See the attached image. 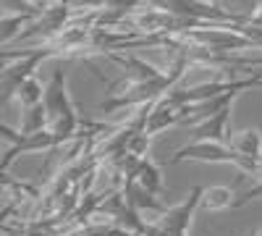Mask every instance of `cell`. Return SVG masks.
Segmentation results:
<instances>
[{
    "instance_id": "cell-1",
    "label": "cell",
    "mask_w": 262,
    "mask_h": 236,
    "mask_svg": "<svg viewBox=\"0 0 262 236\" xmlns=\"http://www.w3.org/2000/svg\"><path fill=\"white\" fill-rule=\"evenodd\" d=\"M45 108L50 116V132L60 139V144H69L79 139L81 134V118L76 113V105L69 95V81H66V71L58 66L45 84Z\"/></svg>"
},
{
    "instance_id": "cell-2",
    "label": "cell",
    "mask_w": 262,
    "mask_h": 236,
    "mask_svg": "<svg viewBox=\"0 0 262 236\" xmlns=\"http://www.w3.org/2000/svg\"><path fill=\"white\" fill-rule=\"evenodd\" d=\"M152 8H160L165 13L181 16L189 21H200V24H207V27H244V24H249L247 18L223 8V3H210V0H155Z\"/></svg>"
},
{
    "instance_id": "cell-3",
    "label": "cell",
    "mask_w": 262,
    "mask_h": 236,
    "mask_svg": "<svg viewBox=\"0 0 262 236\" xmlns=\"http://www.w3.org/2000/svg\"><path fill=\"white\" fill-rule=\"evenodd\" d=\"M184 160H202V163H226V165H236L242 170V176H254L259 163L238 155L236 149L228 144H221V142H186L184 147H179L173 153L170 163H184Z\"/></svg>"
},
{
    "instance_id": "cell-4",
    "label": "cell",
    "mask_w": 262,
    "mask_h": 236,
    "mask_svg": "<svg viewBox=\"0 0 262 236\" xmlns=\"http://www.w3.org/2000/svg\"><path fill=\"white\" fill-rule=\"evenodd\" d=\"M202 195H205V186H194L184 202L168 207L163 216H158L155 221L149 223L147 236H186L196 207L202 205Z\"/></svg>"
},
{
    "instance_id": "cell-5",
    "label": "cell",
    "mask_w": 262,
    "mask_h": 236,
    "mask_svg": "<svg viewBox=\"0 0 262 236\" xmlns=\"http://www.w3.org/2000/svg\"><path fill=\"white\" fill-rule=\"evenodd\" d=\"M71 16H74V11L66 6L63 0H55L53 6H48L24 32L18 34V42L29 39V37H42L45 42H50V39H55L58 34H63L66 29L71 27Z\"/></svg>"
},
{
    "instance_id": "cell-6",
    "label": "cell",
    "mask_w": 262,
    "mask_h": 236,
    "mask_svg": "<svg viewBox=\"0 0 262 236\" xmlns=\"http://www.w3.org/2000/svg\"><path fill=\"white\" fill-rule=\"evenodd\" d=\"M231 111L233 108H228L223 113H217L212 118H205L196 126H191V142H221V144H228L231 142V132H228Z\"/></svg>"
},
{
    "instance_id": "cell-7",
    "label": "cell",
    "mask_w": 262,
    "mask_h": 236,
    "mask_svg": "<svg viewBox=\"0 0 262 236\" xmlns=\"http://www.w3.org/2000/svg\"><path fill=\"white\" fill-rule=\"evenodd\" d=\"M111 60H116L118 66L123 69V81H152V79H163L165 71H158L152 63L137 58V55H118V53H111L107 55Z\"/></svg>"
},
{
    "instance_id": "cell-8",
    "label": "cell",
    "mask_w": 262,
    "mask_h": 236,
    "mask_svg": "<svg viewBox=\"0 0 262 236\" xmlns=\"http://www.w3.org/2000/svg\"><path fill=\"white\" fill-rule=\"evenodd\" d=\"M126 179H131L137 186H142L144 191H149V195H155V197H160L163 195V189H165V179H163V170L152 163L149 158H144V160H139V165L131 170V174L126 176Z\"/></svg>"
},
{
    "instance_id": "cell-9",
    "label": "cell",
    "mask_w": 262,
    "mask_h": 236,
    "mask_svg": "<svg viewBox=\"0 0 262 236\" xmlns=\"http://www.w3.org/2000/svg\"><path fill=\"white\" fill-rule=\"evenodd\" d=\"M48 126H50V116H48L45 102L32 105V108H21V126H18V134L32 137V134H39V132H48Z\"/></svg>"
},
{
    "instance_id": "cell-10",
    "label": "cell",
    "mask_w": 262,
    "mask_h": 236,
    "mask_svg": "<svg viewBox=\"0 0 262 236\" xmlns=\"http://www.w3.org/2000/svg\"><path fill=\"white\" fill-rule=\"evenodd\" d=\"M231 147L236 149L238 155H244L254 163L262 160V134L257 128H244V132H238L231 137Z\"/></svg>"
},
{
    "instance_id": "cell-11",
    "label": "cell",
    "mask_w": 262,
    "mask_h": 236,
    "mask_svg": "<svg viewBox=\"0 0 262 236\" xmlns=\"http://www.w3.org/2000/svg\"><path fill=\"white\" fill-rule=\"evenodd\" d=\"M236 191L231 186H205V195H202V210L207 212H217V210H228L236 207Z\"/></svg>"
},
{
    "instance_id": "cell-12",
    "label": "cell",
    "mask_w": 262,
    "mask_h": 236,
    "mask_svg": "<svg viewBox=\"0 0 262 236\" xmlns=\"http://www.w3.org/2000/svg\"><path fill=\"white\" fill-rule=\"evenodd\" d=\"M16 100H18L21 108H32V105L45 102V87H42V81H39L37 76L27 79V81L16 90Z\"/></svg>"
},
{
    "instance_id": "cell-13",
    "label": "cell",
    "mask_w": 262,
    "mask_h": 236,
    "mask_svg": "<svg viewBox=\"0 0 262 236\" xmlns=\"http://www.w3.org/2000/svg\"><path fill=\"white\" fill-rule=\"evenodd\" d=\"M252 179H254V184H252V186H247V189L242 191V195H238L236 207H244V205H249L252 200L262 197V160H259V168H257V174H254Z\"/></svg>"
},
{
    "instance_id": "cell-14",
    "label": "cell",
    "mask_w": 262,
    "mask_h": 236,
    "mask_svg": "<svg viewBox=\"0 0 262 236\" xmlns=\"http://www.w3.org/2000/svg\"><path fill=\"white\" fill-rule=\"evenodd\" d=\"M66 6H69L71 11H100L105 8V0H63Z\"/></svg>"
},
{
    "instance_id": "cell-15",
    "label": "cell",
    "mask_w": 262,
    "mask_h": 236,
    "mask_svg": "<svg viewBox=\"0 0 262 236\" xmlns=\"http://www.w3.org/2000/svg\"><path fill=\"white\" fill-rule=\"evenodd\" d=\"M29 3L37 8H48V6H53V0H29Z\"/></svg>"
},
{
    "instance_id": "cell-16",
    "label": "cell",
    "mask_w": 262,
    "mask_h": 236,
    "mask_svg": "<svg viewBox=\"0 0 262 236\" xmlns=\"http://www.w3.org/2000/svg\"><path fill=\"white\" fill-rule=\"evenodd\" d=\"M254 18H262V0H259V6H257V13H254Z\"/></svg>"
},
{
    "instance_id": "cell-17",
    "label": "cell",
    "mask_w": 262,
    "mask_h": 236,
    "mask_svg": "<svg viewBox=\"0 0 262 236\" xmlns=\"http://www.w3.org/2000/svg\"><path fill=\"white\" fill-rule=\"evenodd\" d=\"M254 236H262V231H259V233H254Z\"/></svg>"
}]
</instances>
